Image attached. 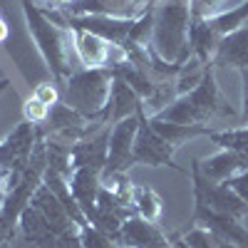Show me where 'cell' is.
<instances>
[{"instance_id":"1","label":"cell","mask_w":248,"mask_h":248,"mask_svg":"<svg viewBox=\"0 0 248 248\" xmlns=\"http://www.w3.org/2000/svg\"><path fill=\"white\" fill-rule=\"evenodd\" d=\"M20 3H23L28 32L32 35L40 55L47 62V67L55 75V79L65 82L72 72H77L75 62H79L77 55H75L72 30L65 28V25H57L35 0H20Z\"/></svg>"},{"instance_id":"2","label":"cell","mask_w":248,"mask_h":248,"mask_svg":"<svg viewBox=\"0 0 248 248\" xmlns=\"http://www.w3.org/2000/svg\"><path fill=\"white\" fill-rule=\"evenodd\" d=\"M189 25H191L189 0H156L154 28H152V52L159 60L169 62V65H184L191 57Z\"/></svg>"},{"instance_id":"3","label":"cell","mask_w":248,"mask_h":248,"mask_svg":"<svg viewBox=\"0 0 248 248\" xmlns=\"http://www.w3.org/2000/svg\"><path fill=\"white\" fill-rule=\"evenodd\" d=\"M218 114H233V109L223 102L221 90L216 85V75L214 67L209 65L203 70L201 79L196 85L179 94L171 105H167L161 112H156V119H167L176 124H191V127H206L214 117Z\"/></svg>"},{"instance_id":"4","label":"cell","mask_w":248,"mask_h":248,"mask_svg":"<svg viewBox=\"0 0 248 248\" xmlns=\"http://www.w3.org/2000/svg\"><path fill=\"white\" fill-rule=\"evenodd\" d=\"M109 92H112V70L109 67H97V70L82 67L65 79L60 99L67 107H72L75 112H79L82 117L102 122V114H105V107L109 102Z\"/></svg>"},{"instance_id":"5","label":"cell","mask_w":248,"mask_h":248,"mask_svg":"<svg viewBox=\"0 0 248 248\" xmlns=\"http://www.w3.org/2000/svg\"><path fill=\"white\" fill-rule=\"evenodd\" d=\"M37 139H40V132L35 129V124L23 119L3 141H0V179H3V184L8 189L28 169Z\"/></svg>"},{"instance_id":"6","label":"cell","mask_w":248,"mask_h":248,"mask_svg":"<svg viewBox=\"0 0 248 248\" xmlns=\"http://www.w3.org/2000/svg\"><path fill=\"white\" fill-rule=\"evenodd\" d=\"M191 184H194V203L196 206H203V209L216 211V214H229L236 218H243L248 214V203L238 194H233L226 184H216V181L206 179L199 171L196 159L191 164Z\"/></svg>"},{"instance_id":"7","label":"cell","mask_w":248,"mask_h":248,"mask_svg":"<svg viewBox=\"0 0 248 248\" xmlns=\"http://www.w3.org/2000/svg\"><path fill=\"white\" fill-rule=\"evenodd\" d=\"M70 30H72L75 55L79 60V65H85L87 70L114 67L127 60V52L122 50V45H114L109 40L99 37L94 32H87V30H77V28H70Z\"/></svg>"},{"instance_id":"8","label":"cell","mask_w":248,"mask_h":248,"mask_svg":"<svg viewBox=\"0 0 248 248\" xmlns=\"http://www.w3.org/2000/svg\"><path fill=\"white\" fill-rule=\"evenodd\" d=\"M137 129H139V114L112 124V129H109L107 164H105V171H102V179H105V176H114V174H124L134 164Z\"/></svg>"},{"instance_id":"9","label":"cell","mask_w":248,"mask_h":248,"mask_svg":"<svg viewBox=\"0 0 248 248\" xmlns=\"http://www.w3.org/2000/svg\"><path fill=\"white\" fill-rule=\"evenodd\" d=\"M174 152L176 149L171 147V144L154 132L147 112H144V105H141V109H139V129H137V139H134V164L164 167V164H171Z\"/></svg>"},{"instance_id":"10","label":"cell","mask_w":248,"mask_h":248,"mask_svg":"<svg viewBox=\"0 0 248 248\" xmlns=\"http://www.w3.org/2000/svg\"><path fill=\"white\" fill-rule=\"evenodd\" d=\"M194 223L201 229L211 231L221 243H231L236 248H248V229H243L241 218L229 216V214H216L203 206L194 203Z\"/></svg>"},{"instance_id":"11","label":"cell","mask_w":248,"mask_h":248,"mask_svg":"<svg viewBox=\"0 0 248 248\" xmlns=\"http://www.w3.org/2000/svg\"><path fill=\"white\" fill-rule=\"evenodd\" d=\"M65 25L87 30L99 37L109 40L114 45H122L129 37V30L134 25V17H105V15H67L65 13Z\"/></svg>"},{"instance_id":"12","label":"cell","mask_w":248,"mask_h":248,"mask_svg":"<svg viewBox=\"0 0 248 248\" xmlns=\"http://www.w3.org/2000/svg\"><path fill=\"white\" fill-rule=\"evenodd\" d=\"M114 243L122 248H169L171 246L154 221H147L137 214L122 223Z\"/></svg>"},{"instance_id":"13","label":"cell","mask_w":248,"mask_h":248,"mask_svg":"<svg viewBox=\"0 0 248 248\" xmlns=\"http://www.w3.org/2000/svg\"><path fill=\"white\" fill-rule=\"evenodd\" d=\"M30 206L45 218V223L50 226V231H52L55 236H62V233H67V231H72V229H79V226L70 218V214H67L65 206H62V201L52 194V189H50L45 181L37 186V191H35Z\"/></svg>"},{"instance_id":"14","label":"cell","mask_w":248,"mask_h":248,"mask_svg":"<svg viewBox=\"0 0 248 248\" xmlns=\"http://www.w3.org/2000/svg\"><path fill=\"white\" fill-rule=\"evenodd\" d=\"M139 109H141V97L124 79L112 77V92H109V102L105 107V114H102V122L105 124H117L122 119L137 117Z\"/></svg>"},{"instance_id":"15","label":"cell","mask_w":248,"mask_h":248,"mask_svg":"<svg viewBox=\"0 0 248 248\" xmlns=\"http://www.w3.org/2000/svg\"><path fill=\"white\" fill-rule=\"evenodd\" d=\"M67 181H70V191H72L77 206L90 221L94 214V206H97L99 189H102V171L90 169V167H77V169H72Z\"/></svg>"},{"instance_id":"16","label":"cell","mask_w":248,"mask_h":248,"mask_svg":"<svg viewBox=\"0 0 248 248\" xmlns=\"http://www.w3.org/2000/svg\"><path fill=\"white\" fill-rule=\"evenodd\" d=\"M211 67H236V70L248 67V23L236 32L226 35L218 43Z\"/></svg>"},{"instance_id":"17","label":"cell","mask_w":248,"mask_h":248,"mask_svg":"<svg viewBox=\"0 0 248 248\" xmlns=\"http://www.w3.org/2000/svg\"><path fill=\"white\" fill-rule=\"evenodd\" d=\"M196 164H199V171L209 181H216V184H223L231 176L241 174L243 169H248L246 159L238 152H231V149H221V152L206 156V159H196Z\"/></svg>"},{"instance_id":"18","label":"cell","mask_w":248,"mask_h":248,"mask_svg":"<svg viewBox=\"0 0 248 248\" xmlns=\"http://www.w3.org/2000/svg\"><path fill=\"white\" fill-rule=\"evenodd\" d=\"M141 10L137 0H75L65 8L67 15H105V17H137Z\"/></svg>"},{"instance_id":"19","label":"cell","mask_w":248,"mask_h":248,"mask_svg":"<svg viewBox=\"0 0 248 248\" xmlns=\"http://www.w3.org/2000/svg\"><path fill=\"white\" fill-rule=\"evenodd\" d=\"M109 70H112V77H119V79L127 82V85L141 97V102H147L156 90V85L149 79V70L141 67V65H134V62H129V60L119 62V65H114Z\"/></svg>"},{"instance_id":"20","label":"cell","mask_w":248,"mask_h":248,"mask_svg":"<svg viewBox=\"0 0 248 248\" xmlns=\"http://www.w3.org/2000/svg\"><path fill=\"white\" fill-rule=\"evenodd\" d=\"M206 20H209V25L214 28V32L223 40L226 35H231V32H236L238 28L246 25V20H248V0L241 3V5H236V8H231V10H221L218 15H211Z\"/></svg>"},{"instance_id":"21","label":"cell","mask_w":248,"mask_h":248,"mask_svg":"<svg viewBox=\"0 0 248 248\" xmlns=\"http://www.w3.org/2000/svg\"><path fill=\"white\" fill-rule=\"evenodd\" d=\"M132 209L137 211V216L156 223L164 206L154 189H149V186H132Z\"/></svg>"},{"instance_id":"22","label":"cell","mask_w":248,"mask_h":248,"mask_svg":"<svg viewBox=\"0 0 248 248\" xmlns=\"http://www.w3.org/2000/svg\"><path fill=\"white\" fill-rule=\"evenodd\" d=\"M209 139L214 144H218L221 149H231V152H238L246 164H248V124L246 127H238V129H226V132H209Z\"/></svg>"},{"instance_id":"23","label":"cell","mask_w":248,"mask_h":248,"mask_svg":"<svg viewBox=\"0 0 248 248\" xmlns=\"http://www.w3.org/2000/svg\"><path fill=\"white\" fill-rule=\"evenodd\" d=\"M189 248H221L223 243L211 233V231H206V229H201V226H196V229H191L189 233H186L184 238H181Z\"/></svg>"},{"instance_id":"24","label":"cell","mask_w":248,"mask_h":248,"mask_svg":"<svg viewBox=\"0 0 248 248\" xmlns=\"http://www.w3.org/2000/svg\"><path fill=\"white\" fill-rule=\"evenodd\" d=\"M23 114H25V122H30V124H45L47 114H50V107H45L43 102L30 94L28 102H25V107H23Z\"/></svg>"},{"instance_id":"25","label":"cell","mask_w":248,"mask_h":248,"mask_svg":"<svg viewBox=\"0 0 248 248\" xmlns=\"http://www.w3.org/2000/svg\"><path fill=\"white\" fill-rule=\"evenodd\" d=\"M82 243H85V248H117V243L102 231H97L94 226L82 229Z\"/></svg>"},{"instance_id":"26","label":"cell","mask_w":248,"mask_h":248,"mask_svg":"<svg viewBox=\"0 0 248 248\" xmlns=\"http://www.w3.org/2000/svg\"><path fill=\"white\" fill-rule=\"evenodd\" d=\"M191 3V15L194 17H211L221 13L223 0H189Z\"/></svg>"},{"instance_id":"27","label":"cell","mask_w":248,"mask_h":248,"mask_svg":"<svg viewBox=\"0 0 248 248\" xmlns=\"http://www.w3.org/2000/svg\"><path fill=\"white\" fill-rule=\"evenodd\" d=\"M32 97H35V99H40V102H43L45 107H50V109L60 102V92H57V87H55V85H50V82H45V85H37V87H35V92H32Z\"/></svg>"},{"instance_id":"28","label":"cell","mask_w":248,"mask_h":248,"mask_svg":"<svg viewBox=\"0 0 248 248\" xmlns=\"http://www.w3.org/2000/svg\"><path fill=\"white\" fill-rule=\"evenodd\" d=\"M229 189L233 191V194H238L246 203H248V169H243L241 174H236V176H231L229 181H223Z\"/></svg>"},{"instance_id":"29","label":"cell","mask_w":248,"mask_h":248,"mask_svg":"<svg viewBox=\"0 0 248 248\" xmlns=\"http://www.w3.org/2000/svg\"><path fill=\"white\" fill-rule=\"evenodd\" d=\"M241 82H243V109H241V119L248 124V67L241 70Z\"/></svg>"},{"instance_id":"30","label":"cell","mask_w":248,"mask_h":248,"mask_svg":"<svg viewBox=\"0 0 248 248\" xmlns=\"http://www.w3.org/2000/svg\"><path fill=\"white\" fill-rule=\"evenodd\" d=\"M8 35H10V28H8V23H5L3 13H0V43H5V40H8Z\"/></svg>"},{"instance_id":"31","label":"cell","mask_w":248,"mask_h":248,"mask_svg":"<svg viewBox=\"0 0 248 248\" xmlns=\"http://www.w3.org/2000/svg\"><path fill=\"white\" fill-rule=\"evenodd\" d=\"M52 5H62V8H67L70 3H75V0H50Z\"/></svg>"},{"instance_id":"32","label":"cell","mask_w":248,"mask_h":248,"mask_svg":"<svg viewBox=\"0 0 248 248\" xmlns=\"http://www.w3.org/2000/svg\"><path fill=\"white\" fill-rule=\"evenodd\" d=\"M147 3L152 5V3H156V0H137V5H139V8H147Z\"/></svg>"},{"instance_id":"33","label":"cell","mask_w":248,"mask_h":248,"mask_svg":"<svg viewBox=\"0 0 248 248\" xmlns=\"http://www.w3.org/2000/svg\"><path fill=\"white\" fill-rule=\"evenodd\" d=\"M5 87H8V79H0V94L5 92Z\"/></svg>"}]
</instances>
